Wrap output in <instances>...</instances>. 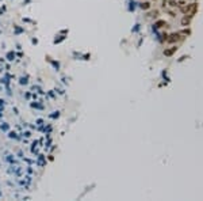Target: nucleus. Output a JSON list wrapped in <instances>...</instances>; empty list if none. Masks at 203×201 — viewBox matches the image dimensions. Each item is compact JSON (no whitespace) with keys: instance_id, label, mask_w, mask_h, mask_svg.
<instances>
[{"instance_id":"nucleus-1","label":"nucleus","mask_w":203,"mask_h":201,"mask_svg":"<svg viewBox=\"0 0 203 201\" xmlns=\"http://www.w3.org/2000/svg\"><path fill=\"white\" fill-rule=\"evenodd\" d=\"M183 11H184V14L186 15H188V16H194L195 15V12L198 11V4L196 3H192V4H188L187 7H184L183 8Z\"/></svg>"},{"instance_id":"nucleus-2","label":"nucleus","mask_w":203,"mask_h":201,"mask_svg":"<svg viewBox=\"0 0 203 201\" xmlns=\"http://www.w3.org/2000/svg\"><path fill=\"white\" fill-rule=\"evenodd\" d=\"M167 40H168V42H177V41L180 40V34L179 33H173V34L169 36V38H167Z\"/></svg>"},{"instance_id":"nucleus-3","label":"nucleus","mask_w":203,"mask_h":201,"mask_svg":"<svg viewBox=\"0 0 203 201\" xmlns=\"http://www.w3.org/2000/svg\"><path fill=\"white\" fill-rule=\"evenodd\" d=\"M176 49H177L176 46H172L171 49H167V50L164 52V55H165V56H172V55H173V53L176 52Z\"/></svg>"},{"instance_id":"nucleus-4","label":"nucleus","mask_w":203,"mask_h":201,"mask_svg":"<svg viewBox=\"0 0 203 201\" xmlns=\"http://www.w3.org/2000/svg\"><path fill=\"white\" fill-rule=\"evenodd\" d=\"M149 7H150V3H148V1H145V3L141 4V8H142V10H148Z\"/></svg>"},{"instance_id":"nucleus-5","label":"nucleus","mask_w":203,"mask_h":201,"mask_svg":"<svg viewBox=\"0 0 203 201\" xmlns=\"http://www.w3.org/2000/svg\"><path fill=\"white\" fill-rule=\"evenodd\" d=\"M190 19H191V16H188V18H187V16H186V18H184L183 20H181V23H183V26H186V25H188V23H190Z\"/></svg>"},{"instance_id":"nucleus-6","label":"nucleus","mask_w":203,"mask_h":201,"mask_svg":"<svg viewBox=\"0 0 203 201\" xmlns=\"http://www.w3.org/2000/svg\"><path fill=\"white\" fill-rule=\"evenodd\" d=\"M163 26H167V23H165L164 20H160V22L156 23V27H163Z\"/></svg>"}]
</instances>
